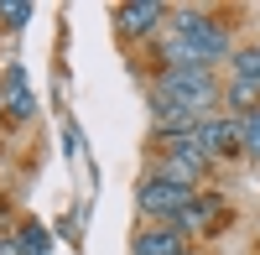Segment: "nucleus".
<instances>
[{
    "instance_id": "obj_6",
    "label": "nucleus",
    "mask_w": 260,
    "mask_h": 255,
    "mask_svg": "<svg viewBox=\"0 0 260 255\" xmlns=\"http://www.w3.org/2000/svg\"><path fill=\"white\" fill-rule=\"evenodd\" d=\"M192 141H198L203 156H213V151H234V141H240V120H198Z\"/></svg>"
},
{
    "instance_id": "obj_5",
    "label": "nucleus",
    "mask_w": 260,
    "mask_h": 255,
    "mask_svg": "<svg viewBox=\"0 0 260 255\" xmlns=\"http://www.w3.org/2000/svg\"><path fill=\"white\" fill-rule=\"evenodd\" d=\"M0 110H6L11 120H31L37 99H31V89H26V73H21V68H6V78H0Z\"/></svg>"
},
{
    "instance_id": "obj_4",
    "label": "nucleus",
    "mask_w": 260,
    "mask_h": 255,
    "mask_svg": "<svg viewBox=\"0 0 260 255\" xmlns=\"http://www.w3.org/2000/svg\"><path fill=\"white\" fill-rule=\"evenodd\" d=\"M167 21V6H156V0H125V6H115V26L125 37H151L161 31Z\"/></svg>"
},
{
    "instance_id": "obj_1",
    "label": "nucleus",
    "mask_w": 260,
    "mask_h": 255,
    "mask_svg": "<svg viewBox=\"0 0 260 255\" xmlns=\"http://www.w3.org/2000/svg\"><path fill=\"white\" fill-rule=\"evenodd\" d=\"M229 57V31L203 11H182L167 31V68H208V62Z\"/></svg>"
},
{
    "instance_id": "obj_11",
    "label": "nucleus",
    "mask_w": 260,
    "mask_h": 255,
    "mask_svg": "<svg viewBox=\"0 0 260 255\" xmlns=\"http://www.w3.org/2000/svg\"><path fill=\"white\" fill-rule=\"evenodd\" d=\"M229 104H240V115H250V110H260V89L234 78V83H229Z\"/></svg>"
},
{
    "instance_id": "obj_13",
    "label": "nucleus",
    "mask_w": 260,
    "mask_h": 255,
    "mask_svg": "<svg viewBox=\"0 0 260 255\" xmlns=\"http://www.w3.org/2000/svg\"><path fill=\"white\" fill-rule=\"evenodd\" d=\"M16 250H21V255H47V235H42V229H21V235H16Z\"/></svg>"
},
{
    "instance_id": "obj_7",
    "label": "nucleus",
    "mask_w": 260,
    "mask_h": 255,
    "mask_svg": "<svg viewBox=\"0 0 260 255\" xmlns=\"http://www.w3.org/2000/svg\"><path fill=\"white\" fill-rule=\"evenodd\" d=\"M130 255H187V245L177 229H141L130 240Z\"/></svg>"
},
{
    "instance_id": "obj_10",
    "label": "nucleus",
    "mask_w": 260,
    "mask_h": 255,
    "mask_svg": "<svg viewBox=\"0 0 260 255\" xmlns=\"http://www.w3.org/2000/svg\"><path fill=\"white\" fill-rule=\"evenodd\" d=\"M240 146H245L250 156H260V110L240 115Z\"/></svg>"
},
{
    "instance_id": "obj_14",
    "label": "nucleus",
    "mask_w": 260,
    "mask_h": 255,
    "mask_svg": "<svg viewBox=\"0 0 260 255\" xmlns=\"http://www.w3.org/2000/svg\"><path fill=\"white\" fill-rule=\"evenodd\" d=\"M0 255H21V250H16V240H0Z\"/></svg>"
},
{
    "instance_id": "obj_3",
    "label": "nucleus",
    "mask_w": 260,
    "mask_h": 255,
    "mask_svg": "<svg viewBox=\"0 0 260 255\" xmlns=\"http://www.w3.org/2000/svg\"><path fill=\"white\" fill-rule=\"evenodd\" d=\"M192 198H198L192 187H182V182H167V177H156V172H151V177L141 182V193H136V203L146 208L151 219H172V224L182 219V208H187Z\"/></svg>"
},
{
    "instance_id": "obj_8",
    "label": "nucleus",
    "mask_w": 260,
    "mask_h": 255,
    "mask_svg": "<svg viewBox=\"0 0 260 255\" xmlns=\"http://www.w3.org/2000/svg\"><path fill=\"white\" fill-rule=\"evenodd\" d=\"M234 78H240V83H255V89H260V47L234 52Z\"/></svg>"
},
{
    "instance_id": "obj_12",
    "label": "nucleus",
    "mask_w": 260,
    "mask_h": 255,
    "mask_svg": "<svg viewBox=\"0 0 260 255\" xmlns=\"http://www.w3.org/2000/svg\"><path fill=\"white\" fill-rule=\"evenodd\" d=\"M0 21H6L11 31H21L31 21V6H21V0H6V6H0Z\"/></svg>"
},
{
    "instance_id": "obj_9",
    "label": "nucleus",
    "mask_w": 260,
    "mask_h": 255,
    "mask_svg": "<svg viewBox=\"0 0 260 255\" xmlns=\"http://www.w3.org/2000/svg\"><path fill=\"white\" fill-rule=\"evenodd\" d=\"M208 219H213V203H208V198H192V203L182 208V219L172 224V229H203Z\"/></svg>"
},
{
    "instance_id": "obj_2",
    "label": "nucleus",
    "mask_w": 260,
    "mask_h": 255,
    "mask_svg": "<svg viewBox=\"0 0 260 255\" xmlns=\"http://www.w3.org/2000/svg\"><path fill=\"white\" fill-rule=\"evenodd\" d=\"M156 94L161 99H172V104H182V110H192V115H203L213 99H219V83H213V68H161V78H156Z\"/></svg>"
}]
</instances>
